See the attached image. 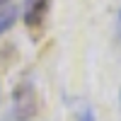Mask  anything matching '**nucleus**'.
Wrapping results in <instances>:
<instances>
[{
    "mask_svg": "<svg viewBox=\"0 0 121 121\" xmlns=\"http://www.w3.org/2000/svg\"><path fill=\"white\" fill-rule=\"evenodd\" d=\"M39 116V97L32 80L17 82L12 92V107L7 112V121H34Z\"/></svg>",
    "mask_w": 121,
    "mask_h": 121,
    "instance_id": "nucleus-1",
    "label": "nucleus"
},
{
    "mask_svg": "<svg viewBox=\"0 0 121 121\" xmlns=\"http://www.w3.org/2000/svg\"><path fill=\"white\" fill-rule=\"evenodd\" d=\"M48 10H51V0H24L22 3V22L29 29H39V27H44Z\"/></svg>",
    "mask_w": 121,
    "mask_h": 121,
    "instance_id": "nucleus-2",
    "label": "nucleus"
},
{
    "mask_svg": "<svg viewBox=\"0 0 121 121\" xmlns=\"http://www.w3.org/2000/svg\"><path fill=\"white\" fill-rule=\"evenodd\" d=\"M17 15H19V7H15V5H10V7H5V10H0V36H3L7 29L17 22Z\"/></svg>",
    "mask_w": 121,
    "mask_h": 121,
    "instance_id": "nucleus-3",
    "label": "nucleus"
},
{
    "mask_svg": "<svg viewBox=\"0 0 121 121\" xmlns=\"http://www.w3.org/2000/svg\"><path fill=\"white\" fill-rule=\"evenodd\" d=\"M75 116H78V121H97V114H95V109L90 104H80Z\"/></svg>",
    "mask_w": 121,
    "mask_h": 121,
    "instance_id": "nucleus-4",
    "label": "nucleus"
},
{
    "mask_svg": "<svg viewBox=\"0 0 121 121\" xmlns=\"http://www.w3.org/2000/svg\"><path fill=\"white\" fill-rule=\"evenodd\" d=\"M5 3H7V0H0V10H3V5H5Z\"/></svg>",
    "mask_w": 121,
    "mask_h": 121,
    "instance_id": "nucleus-5",
    "label": "nucleus"
},
{
    "mask_svg": "<svg viewBox=\"0 0 121 121\" xmlns=\"http://www.w3.org/2000/svg\"><path fill=\"white\" fill-rule=\"evenodd\" d=\"M119 17H121V15H119Z\"/></svg>",
    "mask_w": 121,
    "mask_h": 121,
    "instance_id": "nucleus-6",
    "label": "nucleus"
}]
</instances>
